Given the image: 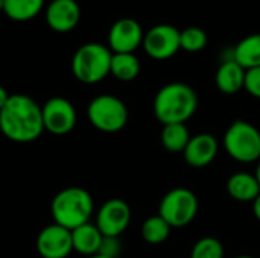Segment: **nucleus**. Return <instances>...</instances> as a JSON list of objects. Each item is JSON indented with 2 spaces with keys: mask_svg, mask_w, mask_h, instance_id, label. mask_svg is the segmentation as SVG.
Listing matches in <instances>:
<instances>
[{
  "mask_svg": "<svg viewBox=\"0 0 260 258\" xmlns=\"http://www.w3.org/2000/svg\"><path fill=\"white\" fill-rule=\"evenodd\" d=\"M110 73L123 82L136 79L140 73V61L134 53H113Z\"/></svg>",
  "mask_w": 260,
  "mask_h": 258,
  "instance_id": "nucleus-19",
  "label": "nucleus"
},
{
  "mask_svg": "<svg viewBox=\"0 0 260 258\" xmlns=\"http://www.w3.org/2000/svg\"><path fill=\"white\" fill-rule=\"evenodd\" d=\"M37 251L43 258H67L73 251L72 231L56 224L43 228L37 237Z\"/></svg>",
  "mask_w": 260,
  "mask_h": 258,
  "instance_id": "nucleus-12",
  "label": "nucleus"
},
{
  "mask_svg": "<svg viewBox=\"0 0 260 258\" xmlns=\"http://www.w3.org/2000/svg\"><path fill=\"white\" fill-rule=\"evenodd\" d=\"M131 222V208L122 199L107 201L98 211L96 227L107 237H119Z\"/></svg>",
  "mask_w": 260,
  "mask_h": 258,
  "instance_id": "nucleus-10",
  "label": "nucleus"
},
{
  "mask_svg": "<svg viewBox=\"0 0 260 258\" xmlns=\"http://www.w3.org/2000/svg\"><path fill=\"white\" fill-rule=\"evenodd\" d=\"M224 148L233 160L254 163L260 158V131L245 120H236L224 135Z\"/></svg>",
  "mask_w": 260,
  "mask_h": 258,
  "instance_id": "nucleus-5",
  "label": "nucleus"
},
{
  "mask_svg": "<svg viewBox=\"0 0 260 258\" xmlns=\"http://www.w3.org/2000/svg\"><path fill=\"white\" fill-rule=\"evenodd\" d=\"M256 179H257V182H259V186H260V163H259V166H257V170H256Z\"/></svg>",
  "mask_w": 260,
  "mask_h": 258,
  "instance_id": "nucleus-29",
  "label": "nucleus"
},
{
  "mask_svg": "<svg viewBox=\"0 0 260 258\" xmlns=\"http://www.w3.org/2000/svg\"><path fill=\"white\" fill-rule=\"evenodd\" d=\"M245 68L241 67L233 58L224 61L216 71V87L224 94H235L244 88Z\"/></svg>",
  "mask_w": 260,
  "mask_h": 258,
  "instance_id": "nucleus-15",
  "label": "nucleus"
},
{
  "mask_svg": "<svg viewBox=\"0 0 260 258\" xmlns=\"http://www.w3.org/2000/svg\"><path fill=\"white\" fill-rule=\"evenodd\" d=\"M87 258H108V257H104V255H101V254H96V255H91V257H87Z\"/></svg>",
  "mask_w": 260,
  "mask_h": 258,
  "instance_id": "nucleus-30",
  "label": "nucleus"
},
{
  "mask_svg": "<svg viewBox=\"0 0 260 258\" xmlns=\"http://www.w3.org/2000/svg\"><path fill=\"white\" fill-rule=\"evenodd\" d=\"M145 32L140 23L134 18H120L110 27L108 49L113 53H134L143 44Z\"/></svg>",
  "mask_w": 260,
  "mask_h": 258,
  "instance_id": "nucleus-11",
  "label": "nucleus"
},
{
  "mask_svg": "<svg viewBox=\"0 0 260 258\" xmlns=\"http://www.w3.org/2000/svg\"><path fill=\"white\" fill-rule=\"evenodd\" d=\"M8 99H9V94H8V91L0 85V109L5 106V103L8 102Z\"/></svg>",
  "mask_w": 260,
  "mask_h": 258,
  "instance_id": "nucleus-27",
  "label": "nucleus"
},
{
  "mask_svg": "<svg viewBox=\"0 0 260 258\" xmlns=\"http://www.w3.org/2000/svg\"><path fill=\"white\" fill-rule=\"evenodd\" d=\"M0 131L15 143L37 140L44 131L41 106L26 94H11L0 109Z\"/></svg>",
  "mask_w": 260,
  "mask_h": 258,
  "instance_id": "nucleus-1",
  "label": "nucleus"
},
{
  "mask_svg": "<svg viewBox=\"0 0 260 258\" xmlns=\"http://www.w3.org/2000/svg\"><path fill=\"white\" fill-rule=\"evenodd\" d=\"M44 129L53 135H66L76 125V109L64 97H52L43 106Z\"/></svg>",
  "mask_w": 260,
  "mask_h": 258,
  "instance_id": "nucleus-9",
  "label": "nucleus"
},
{
  "mask_svg": "<svg viewBox=\"0 0 260 258\" xmlns=\"http://www.w3.org/2000/svg\"><path fill=\"white\" fill-rule=\"evenodd\" d=\"M218 140L212 134H198L190 137L186 149L183 151L184 160L192 167H206L218 155Z\"/></svg>",
  "mask_w": 260,
  "mask_h": 258,
  "instance_id": "nucleus-14",
  "label": "nucleus"
},
{
  "mask_svg": "<svg viewBox=\"0 0 260 258\" xmlns=\"http://www.w3.org/2000/svg\"><path fill=\"white\" fill-rule=\"evenodd\" d=\"M87 116L90 123L102 132H117L128 122L126 105L111 94L96 96L87 108Z\"/></svg>",
  "mask_w": 260,
  "mask_h": 258,
  "instance_id": "nucleus-6",
  "label": "nucleus"
},
{
  "mask_svg": "<svg viewBox=\"0 0 260 258\" xmlns=\"http://www.w3.org/2000/svg\"><path fill=\"white\" fill-rule=\"evenodd\" d=\"M98 254H101V255L108 258L119 257V254H120V242H119V237H107V236H104Z\"/></svg>",
  "mask_w": 260,
  "mask_h": 258,
  "instance_id": "nucleus-26",
  "label": "nucleus"
},
{
  "mask_svg": "<svg viewBox=\"0 0 260 258\" xmlns=\"http://www.w3.org/2000/svg\"><path fill=\"white\" fill-rule=\"evenodd\" d=\"M102 233L98 230L96 225L93 224H84L75 230H72V243H73V251L91 257L99 252L101 243H102Z\"/></svg>",
  "mask_w": 260,
  "mask_h": 258,
  "instance_id": "nucleus-16",
  "label": "nucleus"
},
{
  "mask_svg": "<svg viewBox=\"0 0 260 258\" xmlns=\"http://www.w3.org/2000/svg\"><path fill=\"white\" fill-rule=\"evenodd\" d=\"M198 108L195 90L184 82H171L158 90L154 99V114L163 125L186 123Z\"/></svg>",
  "mask_w": 260,
  "mask_h": 258,
  "instance_id": "nucleus-2",
  "label": "nucleus"
},
{
  "mask_svg": "<svg viewBox=\"0 0 260 258\" xmlns=\"http://www.w3.org/2000/svg\"><path fill=\"white\" fill-rule=\"evenodd\" d=\"M44 8V0H5L3 12L14 21H29Z\"/></svg>",
  "mask_w": 260,
  "mask_h": 258,
  "instance_id": "nucleus-20",
  "label": "nucleus"
},
{
  "mask_svg": "<svg viewBox=\"0 0 260 258\" xmlns=\"http://www.w3.org/2000/svg\"><path fill=\"white\" fill-rule=\"evenodd\" d=\"M253 213H254L256 219L260 222V195L253 201Z\"/></svg>",
  "mask_w": 260,
  "mask_h": 258,
  "instance_id": "nucleus-28",
  "label": "nucleus"
},
{
  "mask_svg": "<svg viewBox=\"0 0 260 258\" xmlns=\"http://www.w3.org/2000/svg\"><path fill=\"white\" fill-rule=\"evenodd\" d=\"M207 46V33L197 26L186 27L180 30V47L181 50L195 53Z\"/></svg>",
  "mask_w": 260,
  "mask_h": 258,
  "instance_id": "nucleus-23",
  "label": "nucleus"
},
{
  "mask_svg": "<svg viewBox=\"0 0 260 258\" xmlns=\"http://www.w3.org/2000/svg\"><path fill=\"white\" fill-rule=\"evenodd\" d=\"M113 52L101 43L81 46L72 58V71L82 84H98L110 75Z\"/></svg>",
  "mask_w": 260,
  "mask_h": 258,
  "instance_id": "nucleus-4",
  "label": "nucleus"
},
{
  "mask_svg": "<svg viewBox=\"0 0 260 258\" xmlns=\"http://www.w3.org/2000/svg\"><path fill=\"white\" fill-rule=\"evenodd\" d=\"M189 140H190V132L184 123L163 125L161 143L169 152H183Z\"/></svg>",
  "mask_w": 260,
  "mask_h": 258,
  "instance_id": "nucleus-21",
  "label": "nucleus"
},
{
  "mask_svg": "<svg viewBox=\"0 0 260 258\" xmlns=\"http://www.w3.org/2000/svg\"><path fill=\"white\" fill-rule=\"evenodd\" d=\"M93 208V198L87 190L81 187H67L56 193L50 210L55 224L72 231L84 224H88Z\"/></svg>",
  "mask_w": 260,
  "mask_h": 258,
  "instance_id": "nucleus-3",
  "label": "nucleus"
},
{
  "mask_svg": "<svg viewBox=\"0 0 260 258\" xmlns=\"http://www.w3.org/2000/svg\"><path fill=\"white\" fill-rule=\"evenodd\" d=\"M229 195L239 202H253L260 195V186L254 175L241 172L235 173L227 181Z\"/></svg>",
  "mask_w": 260,
  "mask_h": 258,
  "instance_id": "nucleus-17",
  "label": "nucleus"
},
{
  "mask_svg": "<svg viewBox=\"0 0 260 258\" xmlns=\"http://www.w3.org/2000/svg\"><path fill=\"white\" fill-rule=\"evenodd\" d=\"M245 70L260 67V33H251L241 40L232 56Z\"/></svg>",
  "mask_w": 260,
  "mask_h": 258,
  "instance_id": "nucleus-18",
  "label": "nucleus"
},
{
  "mask_svg": "<svg viewBox=\"0 0 260 258\" xmlns=\"http://www.w3.org/2000/svg\"><path fill=\"white\" fill-rule=\"evenodd\" d=\"M143 49L148 56L157 61H165L181 49L180 47V30L172 24H157L145 32Z\"/></svg>",
  "mask_w": 260,
  "mask_h": 258,
  "instance_id": "nucleus-8",
  "label": "nucleus"
},
{
  "mask_svg": "<svg viewBox=\"0 0 260 258\" xmlns=\"http://www.w3.org/2000/svg\"><path fill=\"white\" fill-rule=\"evenodd\" d=\"M190 258H224V248L218 239L203 237L193 245Z\"/></svg>",
  "mask_w": 260,
  "mask_h": 258,
  "instance_id": "nucleus-24",
  "label": "nucleus"
},
{
  "mask_svg": "<svg viewBox=\"0 0 260 258\" xmlns=\"http://www.w3.org/2000/svg\"><path fill=\"white\" fill-rule=\"evenodd\" d=\"M244 90H247L253 97L260 99V67L250 68V70L245 71Z\"/></svg>",
  "mask_w": 260,
  "mask_h": 258,
  "instance_id": "nucleus-25",
  "label": "nucleus"
},
{
  "mask_svg": "<svg viewBox=\"0 0 260 258\" xmlns=\"http://www.w3.org/2000/svg\"><path fill=\"white\" fill-rule=\"evenodd\" d=\"M81 18V8L76 0H52L46 8L47 26L59 33L70 32Z\"/></svg>",
  "mask_w": 260,
  "mask_h": 258,
  "instance_id": "nucleus-13",
  "label": "nucleus"
},
{
  "mask_svg": "<svg viewBox=\"0 0 260 258\" xmlns=\"http://www.w3.org/2000/svg\"><path fill=\"white\" fill-rule=\"evenodd\" d=\"M198 213V199L189 189H174L166 193L160 202L158 214L172 227L183 228L189 225Z\"/></svg>",
  "mask_w": 260,
  "mask_h": 258,
  "instance_id": "nucleus-7",
  "label": "nucleus"
},
{
  "mask_svg": "<svg viewBox=\"0 0 260 258\" xmlns=\"http://www.w3.org/2000/svg\"><path fill=\"white\" fill-rule=\"evenodd\" d=\"M3 6H5V0H0V11H3Z\"/></svg>",
  "mask_w": 260,
  "mask_h": 258,
  "instance_id": "nucleus-31",
  "label": "nucleus"
},
{
  "mask_svg": "<svg viewBox=\"0 0 260 258\" xmlns=\"http://www.w3.org/2000/svg\"><path fill=\"white\" fill-rule=\"evenodd\" d=\"M171 230L172 227L160 214L151 216L142 225V237L149 245H160L169 237Z\"/></svg>",
  "mask_w": 260,
  "mask_h": 258,
  "instance_id": "nucleus-22",
  "label": "nucleus"
},
{
  "mask_svg": "<svg viewBox=\"0 0 260 258\" xmlns=\"http://www.w3.org/2000/svg\"><path fill=\"white\" fill-rule=\"evenodd\" d=\"M236 258H253V257H248V255H241V257H236Z\"/></svg>",
  "mask_w": 260,
  "mask_h": 258,
  "instance_id": "nucleus-32",
  "label": "nucleus"
}]
</instances>
